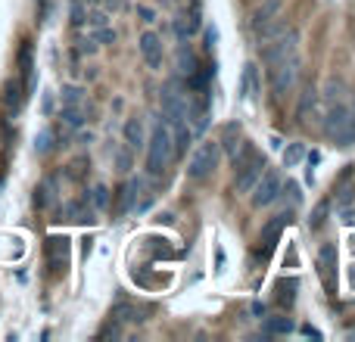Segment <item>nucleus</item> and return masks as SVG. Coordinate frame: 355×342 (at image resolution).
<instances>
[{
    "mask_svg": "<svg viewBox=\"0 0 355 342\" xmlns=\"http://www.w3.org/2000/svg\"><path fill=\"white\" fill-rule=\"evenodd\" d=\"M106 10H119V0H103Z\"/></svg>",
    "mask_w": 355,
    "mask_h": 342,
    "instance_id": "obj_36",
    "label": "nucleus"
},
{
    "mask_svg": "<svg viewBox=\"0 0 355 342\" xmlns=\"http://www.w3.org/2000/svg\"><path fill=\"white\" fill-rule=\"evenodd\" d=\"M137 193H141V181H128L122 187V199H119V212H128L131 206H135Z\"/></svg>",
    "mask_w": 355,
    "mask_h": 342,
    "instance_id": "obj_18",
    "label": "nucleus"
},
{
    "mask_svg": "<svg viewBox=\"0 0 355 342\" xmlns=\"http://www.w3.org/2000/svg\"><path fill=\"white\" fill-rule=\"evenodd\" d=\"M324 134L331 137V141H337L340 147H349V143L355 141V116H352V109L346 103L331 100V106H327Z\"/></svg>",
    "mask_w": 355,
    "mask_h": 342,
    "instance_id": "obj_2",
    "label": "nucleus"
},
{
    "mask_svg": "<svg viewBox=\"0 0 355 342\" xmlns=\"http://www.w3.org/2000/svg\"><path fill=\"white\" fill-rule=\"evenodd\" d=\"M137 16H141L144 19V22H156V16H153V10H150V6H137Z\"/></svg>",
    "mask_w": 355,
    "mask_h": 342,
    "instance_id": "obj_34",
    "label": "nucleus"
},
{
    "mask_svg": "<svg viewBox=\"0 0 355 342\" xmlns=\"http://www.w3.org/2000/svg\"><path fill=\"white\" fill-rule=\"evenodd\" d=\"M69 16H72V25H75V28H81V25L87 22L85 0H72V3H69Z\"/></svg>",
    "mask_w": 355,
    "mask_h": 342,
    "instance_id": "obj_24",
    "label": "nucleus"
},
{
    "mask_svg": "<svg viewBox=\"0 0 355 342\" xmlns=\"http://www.w3.org/2000/svg\"><path fill=\"white\" fill-rule=\"evenodd\" d=\"M94 41H100V44H116V31L106 28V25H103V28L94 31Z\"/></svg>",
    "mask_w": 355,
    "mask_h": 342,
    "instance_id": "obj_29",
    "label": "nucleus"
},
{
    "mask_svg": "<svg viewBox=\"0 0 355 342\" xmlns=\"http://www.w3.org/2000/svg\"><path fill=\"white\" fill-rule=\"evenodd\" d=\"M87 25H91V28H103V25H110V12H106V10H94L91 16H87Z\"/></svg>",
    "mask_w": 355,
    "mask_h": 342,
    "instance_id": "obj_28",
    "label": "nucleus"
},
{
    "mask_svg": "<svg viewBox=\"0 0 355 342\" xmlns=\"http://www.w3.org/2000/svg\"><path fill=\"white\" fill-rule=\"evenodd\" d=\"M50 143H53V134H50V131H44V134L37 137V153H47Z\"/></svg>",
    "mask_w": 355,
    "mask_h": 342,
    "instance_id": "obj_31",
    "label": "nucleus"
},
{
    "mask_svg": "<svg viewBox=\"0 0 355 342\" xmlns=\"http://www.w3.org/2000/svg\"><path fill=\"white\" fill-rule=\"evenodd\" d=\"M302 333H306V336H312V339H321V333L315 330V327H302Z\"/></svg>",
    "mask_w": 355,
    "mask_h": 342,
    "instance_id": "obj_35",
    "label": "nucleus"
},
{
    "mask_svg": "<svg viewBox=\"0 0 355 342\" xmlns=\"http://www.w3.org/2000/svg\"><path fill=\"white\" fill-rule=\"evenodd\" d=\"M296 44H300V37H296V31H281V35L268 37V41H262V62L265 66H271V62L277 60H287V56H296Z\"/></svg>",
    "mask_w": 355,
    "mask_h": 342,
    "instance_id": "obj_7",
    "label": "nucleus"
},
{
    "mask_svg": "<svg viewBox=\"0 0 355 342\" xmlns=\"http://www.w3.org/2000/svg\"><path fill=\"white\" fill-rule=\"evenodd\" d=\"M178 60H181V72L196 75V60H193V53H190V47H181V53H178Z\"/></svg>",
    "mask_w": 355,
    "mask_h": 342,
    "instance_id": "obj_27",
    "label": "nucleus"
},
{
    "mask_svg": "<svg viewBox=\"0 0 355 342\" xmlns=\"http://www.w3.org/2000/svg\"><path fill=\"white\" fill-rule=\"evenodd\" d=\"M94 206L97 208H106V202H110V196H106V187H94Z\"/></svg>",
    "mask_w": 355,
    "mask_h": 342,
    "instance_id": "obj_30",
    "label": "nucleus"
},
{
    "mask_svg": "<svg viewBox=\"0 0 355 342\" xmlns=\"http://www.w3.org/2000/svg\"><path fill=\"white\" fill-rule=\"evenodd\" d=\"M25 87H22V81L19 78H10L3 84V93H0V103H3V109L6 112H19V106H22V97H25Z\"/></svg>",
    "mask_w": 355,
    "mask_h": 342,
    "instance_id": "obj_14",
    "label": "nucleus"
},
{
    "mask_svg": "<svg viewBox=\"0 0 355 342\" xmlns=\"http://www.w3.org/2000/svg\"><path fill=\"white\" fill-rule=\"evenodd\" d=\"M112 321H119V324H141L144 321V312L137 305H128V302H119L116 308H112V314H110Z\"/></svg>",
    "mask_w": 355,
    "mask_h": 342,
    "instance_id": "obj_15",
    "label": "nucleus"
},
{
    "mask_svg": "<svg viewBox=\"0 0 355 342\" xmlns=\"http://www.w3.org/2000/svg\"><path fill=\"white\" fill-rule=\"evenodd\" d=\"M259 93V84H256V66H246V72H243V97L246 100H252Z\"/></svg>",
    "mask_w": 355,
    "mask_h": 342,
    "instance_id": "obj_23",
    "label": "nucleus"
},
{
    "mask_svg": "<svg viewBox=\"0 0 355 342\" xmlns=\"http://www.w3.org/2000/svg\"><path fill=\"white\" fill-rule=\"evenodd\" d=\"M287 224H290V212H281V215H275V218L268 221V224L262 227V243H265V252L271 249V246L281 240V233L287 231Z\"/></svg>",
    "mask_w": 355,
    "mask_h": 342,
    "instance_id": "obj_13",
    "label": "nucleus"
},
{
    "mask_svg": "<svg viewBox=\"0 0 355 342\" xmlns=\"http://www.w3.org/2000/svg\"><path fill=\"white\" fill-rule=\"evenodd\" d=\"M159 106H162V116H166L168 128L187 125V93H184L178 84H166V87H162Z\"/></svg>",
    "mask_w": 355,
    "mask_h": 342,
    "instance_id": "obj_4",
    "label": "nucleus"
},
{
    "mask_svg": "<svg viewBox=\"0 0 355 342\" xmlns=\"http://www.w3.org/2000/svg\"><path fill=\"white\" fill-rule=\"evenodd\" d=\"M81 100H85V91L75 84H66L62 87V106H81Z\"/></svg>",
    "mask_w": 355,
    "mask_h": 342,
    "instance_id": "obj_25",
    "label": "nucleus"
},
{
    "mask_svg": "<svg viewBox=\"0 0 355 342\" xmlns=\"http://www.w3.org/2000/svg\"><path fill=\"white\" fill-rule=\"evenodd\" d=\"M302 159H306V147H302V143H290V147L284 150V168H296Z\"/></svg>",
    "mask_w": 355,
    "mask_h": 342,
    "instance_id": "obj_19",
    "label": "nucleus"
},
{
    "mask_svg": "<svg viewBox=\"0 0 355 342\" xmlns=\"http://www.w3.org/2000/svg\"><path fill=\"white\" fill-rule=\"evenodd\" d=\"M116 159H119V171H128L131 168V150H122Z\"/></svg>",
    "mask_w": 355,
    "mask_h": 342,
    "instance_id": "obj_33",
    "label": "nucleus"
},
{
    "mask_svg": "<svg viewBox=\"0 0 355 342\" xmlns=\"http://www.w3.org/2000/svg\"><path fill=\"white\" fill-rule=\"evenodd\" d=\"M19 69L25 78L31 75V41H22V47H19Z\"/></svg>",
    "mask_w": 355,
    "mask_h": 342,
    "instance_id": "obj_26",
    "label": "nucleus"
},
{
    "mask_svg": "<svg viewBox=\"0 0 355 342\" xmlns=\"http://www.w3.org/2000/svg\"><path fill=\"white\" fill-rule=\"evenodd\" d=\"M218 159H221L218 141L200 143V147H196V153L190 156V162H187V177H190V181H206V177L218 168Z\"/></svg>",
    "mask_w": 355,
    "mask_h": 342,
    "instance_id": "obj_3",
    "label": "nucleus"
},
{
    "mask_svg": "<svg viewBox=\"0 0 355 342\" xmlns=\"http://www.w3.org/2000/svg\"><path fill=\"white\" fill-rule=\"evenodd\" d=\"M87 3H97V0H87Z\"/></svg>",
    "mask_w": 355,
    "mask_h": 342,
    "instance_id": "obj_37",
    "label": "nucleus"
},
{
    "mask_svg": "<svg viewBox=\"0 0 355 342\" xmlns=\"http://www.w3.org/2000/svg\"><path fill=\"white\" fill-rule=\"evenodd\" d=\"M147 174L150 177H159L162 171L168 168V162H172L175 156V143H172V128L168 125H156L153 131H150L147 137Z\"/></svg>",
    "mask_w": 355,
    "mask_h": 342,
    "instance_id": "obj_1",
    "label": "nucleus"
},
{
    "mask_svg": "<svg viewBox=\"0 0 355 342\" xmlns=\"http://www.w3.org/2000/svg\"><path fill=\"white\" fill-rule=\"evenodd\" d=\"M324 215H327V202H321L318 208H315V218H312V227H321L324 224Z\"/></svg>",
    "mask_w": 355,
    "mask_h": 342,
    "instance_id": "obj_32",
    "label": "nucleus"
},
{
    "mask_svg": "<svg viewBox=\"0 0 355 342\" xmlns=\"http://www.w3.org/2000/svg\"><path fill=\"white\" fill-rule=\"evenodd\" d=\"M237 141H240V125H227V128H225V141H221L218 147L227 150V153L234 156V153H237V147H240Z\"/></svg>",
    "mask_w": 355,
    "mask_h": 342,
    "instance_id": "obj_20",
    "label": "nucleus"
},
{
    "mask_svg": "<svg viewBox=\"0 0 355 342\" xmlns=\"http://www.w3.org/2000/svg\"><path fill=\"white\" fill-rule=\"evenodd\" d=\"M44 252H47V264L53 271L69 268V240L66 237H50L47 246H44Z\"/></svg>",
    "mask_w": 355,
    "mask_h": 342,
    "instance_id": "obj_11",
    "label": "nucleus"
},
{
    "mask_svg": "<svg viewBox=\"0 0 355 342\" xmlns=\"http://www.w3.org/2000/svg\"><path fill=\"white\" fill-rule=\"evenodd\" d=\"M66 215H69V221H91V208H87V199L85 202H69L66 206Z\"/></svg>",
    "mask_w": 355,
    "mask_h": 342,
    "instance_id": "obj_21",
    "label": "nucleus"
},
{
    "mask_svg": "<svg viewBox=\"0 0 355 342\" xmlns=\"http://www.w3.org/2000/svg\"><path fill=\"white\" fill-rule=\"evenodd\" d=\"M296 72H300V56H287V60H277L268 66V81H271V93L284 97V93L293 91L296 84Z\"/></svg>",
    "mask_w": 355,
    "mask_h": 342,
    "instance_id": "obj_5",
    "label": "nucleus"
},
{
    "mask_svg": "<svg viewBox=\"0 0 355 342\" xmlns=\"http://www.w3.org/2000/svg\"><path fill=\"white\" fill-rule=\"evenodd\" d=\"M337 212H340V218H343V224H355V193L349 187L340 193V199H337Z\"/></svg>",
    "mask_w": 355,
    "mask_h": 342,
    "instance_id": "obj_16",
    "label": "nucleus"
},
{
    "mask_svg": "<svg viewBox=\"0 0 355 342\" xmlns=\"http://www.w3.org/2000/svg\"><path fill=\"white\" fill-rule=\"evenodd\" d=\"M122 134H125V147H128L131 153H141V150L147 147V131H144V118L131 116L128 122H125Z\"/></svg>",
    "mask_w": 355,
    "mask_h": 342,
    "instance_id": "obj_12",
    "label": "nucleus"
},
{
    "mask_svg": "<svg viewBox=\"0 0 355 342\" xmlns=\"http://www.w3.org/2000/svg\"><path fill=\"white\" fill-rule=\"evenodd\" d=\"M318 277L327 293H337V246L321 243L318 249Z\"/></svg>",
    "mask_w": 355,
    "mask_h": 342,
    "instance_id": "obj_8",
    "label": "nucleus"
},
{
    "mask_svg": "<svg viewBox=\"0 0 355 342\" xmlns=\"http://www.w3.org/2000/svg\"><path fill=\"white\" fill-rule=\"evenodd\" d=\"M137 47H141L144 62H147L153 72H162V60H166V47H162V37L156 35V31H144L141 41H137Z\"/></svg>",
    "mask_w": 355,
    "mask_h": 342,
    "instance_id": "obj_9",
    "label": "nucleus"
},
{
    "mask_svg": "<svg viewBox=\"0 0 355 342\" xmlns=\"http://www.w3.org/2000/svg\"><path fill=\"white\" fill-rule=\"evenodd\" d=\"M281 12H284V0H262V6H256V10H252V19H250L252 35H256L259 28H265L268 22H275Z\"/></svg>",
    "mask_w": 355,
    "mask_h": 342,
    "instance_id": "obj_10",
    "label": "nucleus"
},
{
    "mask_svg": "<svg viewBox=\"0 0 355 342\" xmlns=\"http://www.w3.org/2000/svg\"><path fill=\"white\" fill-rule=\"evenodd\" d=\"M281 190H284V181H281V174H277L275 168H268V171H262L259 174V181L252 183V208H265V206H271V202L281 196Z\"/></svg>",
    "mask_w": 355,
    "mask_h": 342,
    "instance_id": "obj_6",
    "label": "nucleus"
},
{
    "mask_svg": "<svg viewBox=\"0 0 355 342\" xmlns=\"http://www.w3.org/2000/svg\"><path fill=\"white\" fill-rule=\"evenodd\" d=\"M62 122H66L69 128H81V125H85V112H81L78 106H62Z\"/></svg>",
    "mask_w": 355,
    "mask_h": 342,
    "instance_id": "obj_22",
    "label": "nucleus"
},
{
    "mask_svg": "<svg viewBox=\"0 0 355 342\" xmlns=\"http://www.w3.org/2000/svg\"><path fill=\"white\" fill-rule=\"evenodd\" d=\"M265 333L268 336H287V333H293V321L287 314H275V318L265 321Z\"/></svg>",
    "mask_w": 355,
    "mask_h": 342,
    "instance_id": "obj_17",
    "label": "nucleus"
}]
</instances>
